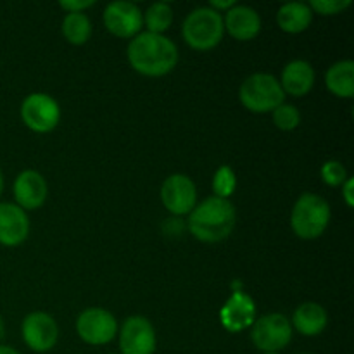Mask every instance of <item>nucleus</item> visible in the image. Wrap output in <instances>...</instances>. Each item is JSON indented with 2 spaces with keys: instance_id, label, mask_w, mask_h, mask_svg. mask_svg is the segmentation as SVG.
Returning a JSON list of instances; mask_svg holds the SVG:
<instances>
[{
  "instance_id": "obj_1",
  "label": "nucleus",
  "mask_w": 354,
  "mask_h": 354,
  "mask_svg": "<svg viewBox=\"0 0 354 354\" xmlns=\"http://www.w3.org/2000/svg\"><path fill=\"white\" fill-rule=\"evenodd\" d=\"M128 61L131 68L145 76H165L178 62V48L165 35L144 31L128 45Z\"/></svg>"
},
{
  "instance_id": "obj_2",
  "label": "nucleus",
  "mask_w": 354,
  "mask_h": 354,
  "mask_svg": "<svg viewBox=\"0 0 354 354\" xmlns=\"http://www.w3.org/2000/svg\"><path fill=\"white\" fill-rule=\"evenodd\" d=\"M235 207L228 199L209 197L190 211L189 230L197 241L220 242L232 234L235 227Z\"/></svg>"
},
{
  "instance_id": "obj_3",
  "label": "nucleus",
  "mask_w": 354,
  "mask_h": 354,
  "mask_svg": "<svg viewBox=\"0 0 354 354\" xmlns=\"http://www.w3.org/2000/svg\"><path fill=\"white\" fill-rule=\"evenodd\" d=\"M330 221V206L324 197L317 194H303L294 204L290 214V225L297 237L318 239L328 227Z\"/></svg>"
},
{
  "instance_id": "obj_4",
  "label": "nucleus",
  "mask_w": 354,
  "mask_h": 354,
  "mask_svg": "<svg viewBox=\"0 0 354 354\" xmlns=\"http://www.w3.org/2000/svg\"><path fill=\"white\" fill-rule=\"evenodd\" d=\"M223 17L211 7H199L185 17L182 26L183 38L196 50H209L223 38Z\"/></svg>"
},
{
  "instance_id": "obj_5",
  "label": "nucleus",
  "mask_w": 354,
  "mask_h": 354,
  "mask_svg": "<svg viewBox=\"0 0 354 354\" xmlns=\"http://www.w3.org/2000/svg\"><path fill=\"white\" fill-rule=\"evenodd\" d=\"M283 93L280 82L268 73L251 75L239 90V99L245 109L252 113H270L283 104Z\"/></svg>"
},
{
  "instance_id": "obj_6",
  "label": "nucleus",
  "mask_w": 354,
  "mask_h": 354,
  "mask_svg": "<svg viewBox=\"0 0 354 354\" xmlns=\"http://www.w3.org/2000/svg\"><path fill=\"white\" fill-rule=\"evenodd\" d=\"M251 341L259 351L279 353L292 341V325L280 313L265 315L252 324Z\"/></svg>"
},
{
  "instance_id": "obj_7",
  "label": "nucleus",
  "mask_w": 354,
  "mask_h": 354,
  "mask_svg": "<svg viewBox=\"0 0 354 354\" xmlns=\"http://www.w3.org/2000/svg\"><path fill=\"white\" fill-rule=\"evenodd\" d=\"M21 118L30 130L37 133H47L57 127L61 120V109L54 97L48 93H30L21 104Z\"/></svg>"
},
{
  "instance_id": "obj_8",
  "label": "nucleus",
  "mask_w": 354,
  "mask_h": 354,
  "mask_svg": "<svg viewBox=\"0 0 354 354\" xmlns=\"http://www.w3.org/2000/svg\"><path fill=\"white\" fill-rule=\"evenodd\" d=\"M76 332L86 344L102 346L116 337L118 322L109 311L102 308H90L76 320Z\"/></svg>"
},
{
  "instance_id": "obj_9",
  "label": "nucleus",
  "mask_w": 354,
  "mask_h": 354,
  "mask_svg": "<svg viewBox=\"0 0 354 354\" xmlns=\"http://www.w3.org/2000/svg\"><path fill=\"white\" fill-rule=\"evenodd\" d=\"M23 341L31 351L47 353L55 346L59 337V328L54 318L44 311L30 313L21 325Z\"/></svg>"
},
{
  "instance_id": "obj_10",
  "label": "nucleus",
  "mask_w": 354,
  "mask_h": 354,
  "mask_svg": "<svg viewBox=\"0 0 354 354\" xmlns=\"http://www.w3.org/2000/svg\"><path fill=\"white\" fill-rule=\"evenodd\" d=\"M161 201L169 213L176 216L189 214L196 207V185L187 175L176 173V175L168 176L161 185Z\"/></svg>"
},
{
  "instance_id": "obj_11",
  "label": "nucleus",
  "mask_w": 354,
  "mask_h": 354,
  "mask_svg": "<svg viewBox=\"0 0 354 354\" xmlns=\"http://www.w3.org/2000/svg\"><path fill=\"white\" fill-rule=\"evenodd\" d=\"M104 24L116 37L131 38L144 26V14L133 2L118 0L104 10Z\"/></svg>"
},
{
  "instance_id": "obj_12",
  "label": "nucleus",
  "mask_w": 354,
  "mask_h": 354,
  "mask_svg": "<svg viewBox=\"0 0 354 354\" xmlns=\"http://www.w3.org/2000/svg\"><path fill=\"white\" fill-rule=\"evenodd\" d=\"M121 354H152L156 351V332L151 322L144 317H130L124 320L120 332Z\"/></svg>"
},
{
  "instance_id": "obj_13",
  "label": "nucleus",
  "mask_w": 354,
  "mask_h": 354,
  "mask_svg": "<svg viewBox=\"0 0 354 354\" xmlns=\"http://www.w3.org/2000/svg\"><path fill=\"white\" fill-rule=\"evenodd\" d=\"M30 234V220L26 211L17 204L0 203V244L16 248L26 241Z\"/></svg>"
},
{
  "instance_id": "obj_14",
  "label": "nucleus",
  "mask_w": 354,
  "mask_h": 354,
  "mask_svg": "<svg viewBox=\"0 0 354 354\" xmlns=\"http://www.w3.org/2000/svg\"><path fill=\"white\" fill-rule=\"evenodd\" d=\"M256 317V306L254 301L244 292H234L230 299L223 304L220 311L221 325L227 328L228 332L245 330V328L252 327Z\"/></svg>"
},
{
  "instance_id": "obj_15",
  "label": "nucleus",
  "mask_w": 354,
  "mask_h": 354,
  "mask_svg": "<svg viewBox=\"0 0 354 354\" xmlns=\"http://www.w3.org/2000/svg\"><path fill=\"white\" fill-rule=\"evenodd\" d=\"M14 197L21 209H37L47 199V182L35 169H26L14 182Z\"/></svg>"
},
{
  "instance_id": "obj_16",
  "label": "nucleus",
  "mask_w": 354,
  "mask_h": 354,
  "mask_svg": "<svg viewBox=\"0 0 354 354\" xmlns=\"http://www.w3.org/2000/svg\"><path fill=\"white\" fill-rule=\"evenodd\" d=\"M223 26L235 40L248 41L261 31V17L252 7L234 6L225 14Z\"/></svg>"
},
{
  "instance_id": "obj_17",
  "label": "nucleus",
  "mask_w": 354,
  "mask_h": 354,
  "mask_svg": "<svg viewBox=\"0 0 354 354\" xmlns=\"http://www.w3.org/2000/svg\"><path fill=\"white\" fill-rule=\"evenodd\" d=\"M315 83V69L308 61H292L283 68L282 80H280V86H282L283 93H290L294 97H303L313 88Z\"/></svg>"
},
{
  "instance_id": "obj_18",
  "label": "nucleus",
  "mask_w": 354,
  "mask_h": 354,
  "mask_svg": "<svg viewBox=\"0 0 354 354\" xmlns=\"http://www.w3.org/2000/svg\"><path fill=\"white\" fill-rule=\"evenodd\" d=\"M328 324L327 311L318 303H304L294 311L292 325L299 334L313 337L320 335Z\"/></svg>"
},
{
  "instance_id": "obj_19",
  "label": "nucleus",
  "mask_w": 354,
  "mask_h": 354,
  "mask_svg": "<svg viewBox=\"0 0 354 354\" xmlns=\"http://www.w3.org/2000/svg\"><path fill=\"white\" fill-rule=\"evenodd\" d=\"M311 19H313V10L303 2L283 3L277 12V23L286 33H301L310 26Z\"/></svg>"
},
{
  "instance_id": "obj_20",
  "label": "nucleus",
  "mask_w": 354,
  "mask_h": 354,
  "mask_svg": "<svg viewBox=\"0 0 354 354\" xmlns=\"http://www.w3.org/2000/svg\"><path fill=\"white\" fill-rule=\"evenodd\" d=\"M325 83L328 90L334 95L349 97L354 95V62L353 61H339L330 66L325 75Z\"/></svg>"
},
{
  "instance_id": "obj_21",
  "label": "nucleus",
  "mask_w": 354,
  "mask_h": 354,
  "mask_svg": "<svg viewBox=\"0 0 354 354\" xmlns=\"http://www.w3.org/2000/svg\"><path fill=\"white\" fill-rule=\"evenodd\" d=\"M92 33V23L83 12H68L62 21V35L73 45H83Z\"/></svg>"
},
{
  "instance_id": "obj_22",
  "label": "nucleus",
  "mask_w": 354,
  "mask_h": 354,
  "mask_svg": "<svg viewBox=\"0 0 354 354\" xmlns=\"http://www.w3.org/2000/svg\"><path fill=\"white\" fill-rule=\"evenodd\" d=\"M149 33L162 35L173 23V9L168 2H156L147 9L144 16Z\"/></svg>"
},
{
  "instance_id": "obj_23",
  "label": "nucleus",
  "mask_w": 354,
  "mask_h": 354,
  "mask_svg": "<svg viewBox=\"0 0 354 354\" xmlns=\"http://www.w3.org/2000/svg\"><path fill=\"white\" fill-rule=\"evenodd\" d=\"M235 187H237V178H235L234 169H232L230 166H221V168L214 173L213 178L214 197L228 199V197L235 192Z\"/></svg>"
},
{
  "instance_id": "obj_24",
  "label": "nucleus",
  "mask_w": 354,
  "mask_h": 354,
  "mask_svg": "<svg viewBox=\"0 0 354 354\" xmlns=\"http://www.w3.org/2000/svg\"><path fill=\"white\" fill-rule=\"evenodd\" d=\"M273 123H275L277 128H280L282 131H290L294 130V128L299 127L301 114L296 106L283 102L273 109Z\"/></svg>"
},
{
  "instance_id": "obj_25",
  "label": "nucleus",
  "mask_w": 354,
  "mask_h": 354,
  "mask_svg": "<svg viewBox=\"0 0 354 354\" xmlns=\"http://www.w3.org/2000/svg\"><path fill=\"white\" fill-rule=\"evenodd\" d=\"M322 180L330 187H339L348 180L346 168L339 161H327L322 166Z\"/></svg>"
},
{
  "instance_id": "obj_26",
  "label": "nucleus",
  "mask_w": 354,
  "mask_h": 354,
  "mask_svg": "<svg viewBox=\"0 0 354 354\" xmlns=\"http://www.w3.org/2000/svg\"><path fill=\"white\" fill-rule=\"evenodd\" d=\"M351 6V0H311L310 9L324 16H334Z\"/></svg>"
},
{
  "instance_id": "obj_27",
  "label": "nucleus",
  "mask_w": 354,
  "mask_h": 354,
  "mask_svg": "<svg viewBox=\"0 0 354 354\" xmlns=\"http://www.w3.org/2000/svg\"><path fill=\"white\" fill-rule=\"evenodd\" d=\"M93 3H95L93 0H62L59 2V6L68 12H83L86 7H92Z\"/></svg>"
},
{
  "instance_id": "obj_28",
  "label": "nucleus",
  "mask_w": 354,
  "mask_h": 354,
  "mask_svg": "<svg viewBox=\"0 0 354 354\" xmlns=\"http://www.w3.org/2000/svg\"><path fill=\"white\" fill-rule=\"evenodd\" d=\"M353 185H354V178H348L344 183H342V194H344V201L349 207L354 206Z\"/></svg>"
},
{
  "instance_id": "obj_29",
  "label": "nucleus",
  "mask_w": 354,
  "mask_h": 354,
  "mask_svg": "<svg viewBox=\"0 0 354 354\" xmlns=\"http://www.w3.org/2000/svg\"><path fill=\"white\" fill-rule=\"evenodd\" d=\"M211 9L213 10H220V9H232V7L235 6L234 0H225V2H220V0H211Z\"/></svg>"
},
{
  "instance_id": "obj_30",
  "label": "nucleus",
  "mask_w": 354,
  "mask_h": 354,
  "mask_svg": "<svg viewBox=\"0 0 354 354\" xmlns=\"http://www.w3.org/2000/svg\"><path fill=\"white\" fill-rule=\"evenodd\" d=\"M0 354H21L17 349L10 348V346H0Z\"/></svg>"
},
{
  "instance_id": "obj_31",
  "label": "nucleus",
  "mask_w": 354,
  "mask_h": 354,
  "mask_svg": "<svg viewBox=\"0 0 354 354\" xmlns=\"http://www.w3.org/2000/svg\"><path fill=\"white\" fill-rule=\"evenodd\" d=\"M3 335H6V325H3V320L0 318V341L3 339Z\"/></svg>"
},
{
  "instance_id": "obj_32",
  "label": "nucleus",
  "mask_w": 354,
  "mask_h": 354,
  "mask_svg": "<svg viewBox=\"0 0 354 354\" xmlns=\"http://www.w3.org/2000/svg\"><path fill=\"white\" fill-rule=\"evenodd\" d=\"M2 190H3V176H2V171H0V196H2Z\"/></svg>"
},
{
  "instance_id": "obj_33",
  "label": "nucleus",
  "mask_w": 354,
  "mask_h": 354,
  "mask_svg": "<svg viewBox=\"0 0 354 354\" xmlns=\"http://www.w3.org/2000/svg\"><path fill=\"white\" fill-rule=\"evenodd\" d=\"M265 354H279V353H265Z\"/></svg>"
},
{
  "instance_id": "obj_34",
  "label": "nucleus",
  "mask_w": 354,
  "mask_h": 354,
  "mask_svg": "<svg viewBox=\"0 0 354 354\" xmlns=\"http://www.w3.org/2000/svg\"><path fill=\"white\" fill-rule=\"evenodd\" d=\"M304 354H310V353H304Z\"/></svg>"
}]
</instances>
